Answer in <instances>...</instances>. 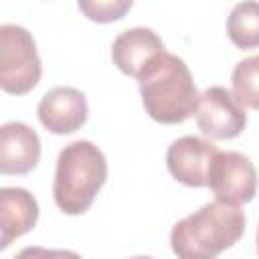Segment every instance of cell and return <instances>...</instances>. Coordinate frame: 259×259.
<instances>
[{"label":"cell","instance_id":"obj_9","mask_svg":"<svg viewBox=\"0 0 259 259\" xmlns=\"http://www.w3.org/2000/svg\"><path fill=\"white\" fill-rule=\"evenodd\" d=\"M38 121L57 136L73 134L87 121V99L75 87H53L38 103Z\"/></svg>","mask_w":259,"mask_h":259},{"label":"cell","instance_id":"obj_7","mask_svg":"<svg viewBox=\"0 0 259 259\" xmlns=\"http://www.w3.org/2000/svg\"><path fill=\"white\" fill-rule=\"evenodd\" d=\"M166 55L162 38L146 26H136L119 32L111 45V59L117 69L142 81L156 63Z\"/></svg>","mask_w":259,"mask_h":259},{"label":"cell","instance_id":"obj_1","mask_svg":"<svg viewBox=\"0 0 259 259\" xmlns=\"http://www.w3.org/2000/svg\"><path fill=\"white\" fill-rule=\"evenodd\" d=\"M245 231L239 204L212 200L172 227L170 247L178 259H217Z\"/></svg>","mask_w":259,"mask_h":259},{"label":"cell","instance_id":"obj_17","mask_svg":"<svg viewBox=\"0 0 259 259\" xmlns=\"http://www.w3.org/2000/svg\"><path fill=\"white\" fill-rule=\"evenodd\" d=\"M257 253H259V227H257Z\"/></svg>","mask_w":259,"mask_h":259},{"label":"cell","instance_id":"obj_5","mask_svg":"<svg viewBox=\"0 0 259 259\" xmlns=\"http://www.w3.org/2000/svg\"><path fill=\"white\" fill-rule=\"evenodd\" d=\"M206 186L217 200L229 204H243L253 200L257 192V170L253 162L241 152H217Z\"/></svg>","mask_w":259,"mask_h":259},{"label":"cell","instance_id":"obj_16","mask_svg":"<svg viewBox=\"0 0 259 259\" xmlns=\"http://www.w3.org/2000/svg\"><path fill=\"white\" fill-rule=\"evenodd\" d=\"M130 259H154V257H148V255H138V257H130Z\"/></svg>","mask_w":259,"mask_h":259},{"label":"cell","instance_id":"obj_2","mask_svg":"<svg viewBox=\"0 0 259 259\" xmlns=\"http://www.w3.org/2000/svg\"><path fill=\"white\" fill-rule=\"evenodd\" d=\"M107 180L103 152L89 140L67 144L57 158L53 198L65 214H83Z\"/></svg>","mask_w":259,"mask_h":259},{"label":"cell","instance_id":"obj_3","mask_svg":"<svg viewBox=\"0 0 259 259\" xmlns=\"http://www.w3.org/2000/svg\"><path fill=\"white\" fill-rule=\"evenodd\" d=\"M140 95L146 113L160 123L186 121L200 101L188 65L172 53H166L140 81Z\"/></svg>","mask_w":259,"mask_h":259},{"label":"cell","instance_id":"obj_8","mask_svg":"<svg viewBox=\"0 0 259 259\" xmlns=\"http://www.w3.org/2000/svg\"><path fill=\"white\" fill-rule=\"evenodd\" d=\"M217 152V146L202 138L182 136L170 144L166 152V166L178 182L200 188L206 186L208 170Z\"/></svg>","mask_w":259,"mask_h":259},{"label":"cell","instance_id":"obj_12","mask_svg":"<svg viewBox=\"0 0 259 259\" xmlns=\"http://www.w3.org/2000/svg\"><path fill=\"white\" fill-rule=\"evenodd\" d=\"M227 34L239 49L259 47V2H239L227 16Z\"/></svg>","mask_w":259,"mask_h":259},{"label":"cell","instance_id":"obj_14","mask_svg":"<svg viewBox=\"0 0 259 259\" xmlns=\"http://www.w3.org/2000/svg\"><path fill=\"white\" fill-rule=\"evenodd\" d=\"M132 8V0H81L79 10L93 22H113L123 18Z\"/></svg>","mask_w":259,"mask_h":259},{"label":"cell","instance_id":"obj_10","mask_svg":"<svg viewBox=\"0 0 259 259\" xmlns=\"http://www.w3.org/2000/svg\"><path fill=\"white\" fill-rule=\"evenodd\" d=\"M40 160L38 134L22 123L8 121L0 127V172L2 174H26Z\"/></svg>","mask_w":259,"mask_h":259},{"label":"cell","instance_id":"obj_6","mask_svg":"<svg viewBox=\"0 0 259 259\" xmlns=\"http://www.w3.org/2000/svg\"><path fill=\"white\" fill-rule=\"evenodd\" d=\"M194 115L198 130L210 140H233L247 125L245 107H241L233 93L221 85H212L200 93Z\"/></svg>","mask_w":259,"mask_h":259},{"label":"cell","instance_id":"obj_13","mask_svg":"<svg viewBox=\"0 0 259 259\" xmlns=\"http://www.w3.org/2000/svg\"><path fill=\"white\" fill-rule=\"evenodd\" d=\"M233 97L241 107L259 111V55L239 61L231 77Z\"/></svg>","mask_w":259,"mask_h":259},{"label":"cell","instance_id":"obj_15","mask_svg":"<svg viewBox=\"0 0 259 259\" xmlns=\"http://www.w3.org/2000/svg\"><path fill=\"white\" fill-rule=\"evenodd\" d=\"M14 259H83L75 251L67 249H45V247H24Z\"/></svg>","mask_w":259,"mask_h":259},{"label":"cell","instance_id":"obj_4","mask_svg":"<svg viewBox=\"0 0 259 259\" xmlns=\"http://www.w3.org/2000/svg\"><path fill=\"white\" fill-rule=\"evenodd\" d=\"M42 67L32 34L18 24L0 26V87L24 95L40 81Z\"/></svg>","mask_w":259,"mask_h":259},{"label":"cell","instance_id":"obj_11","mask_svg":"<svg viewBox=\"0 0 259 259\" xmlns=\"http://www.w3.org/2000/svg\"><path fill=\"white\" fill-rule=\"evenodd\" d=\"M38 219L36 198L16 186H4L0 190V247L6 249L14 239L26 235Z\"/></svg>","mask_w":259,"mask_h":259}]
</instances>
